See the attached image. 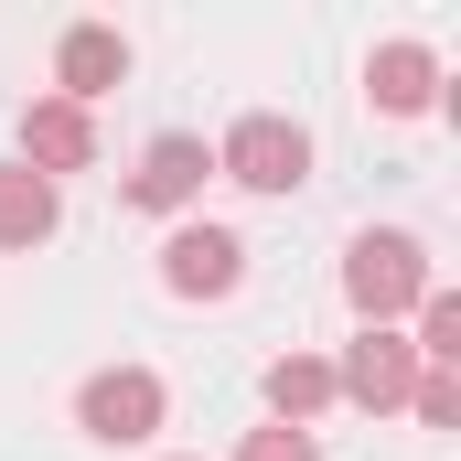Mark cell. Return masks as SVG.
<instances>
[{"label": "cell", "mask_w": 461, "mask_h": 461, "mask_svg": "<svg viewBox=\"0 0 461 461\" xmlns=\"http://www.w3.org/2000/svg\"><path fill=\"white\" fill-rule=\"evenodd\" d=\"M429 290V247L419 236H397V226H365L344 247V301L365 312V322H397L408 301Z\"/></svg>", "instance_id": "6da1fadb"}, {"label": "cell", "mask_w": 461, "mask_h": 461, "mask_svg": "<svg viewBox=\"0 0 461 461\" xmlns=\"http://www.w3.org/2000/svg\"><path fill=\"white\" fill-rule=\"evenodd\" d=\"M215 172L247 183V194H301V183H312V140H301V118L247 108V118L226 129V150H215Z\"/></svg>", "instance_id": "7a4b0ae2"}, {"label": "cell", "mask_w": 461, "mask_h": 461, "mask_svg": "<svg viewBox=\"0 0 461 461\" xmlns=\"http://www.w3.org/2000/svg\"><path fill=\"white\" fill-rule=\"evenodd\" d=\"M161 408H172V397H161V375H150V365H97V375L76 386V429H86V440H118V451H129V440H150V429H161Z\"/></svg>", "instance_id": "3957f363"}, {"label": "cell", "mask_w": 461, "mask_h": 461, "mask_svg": "<svg viewBox=\"0 0 461 461\" xmlns=\"http://www.w3.org/2000/svg\"><path fill=\"white\" fill-rule=\"evenodd\" d=\"M408 386H419V354H408V333L397 322H365L344 344V365H333V397H354V408H408Z\"/></svg>", "instance_id": "277c9868"}, {"label": "cell", "mask_w": 461, "mask_h": 461, "mask_svg": "<svg viewBox=\"0 0 461 461\" xmlns=\"http://www.w3.org/2000/svg\"><path fill=\"white\" fill-rule=\"evenodd\" d=\"M236 279H247V247L226 226H172V247H161V290L172 301H226Z\"/></svg>", "instance_id": "5b68a950"}, {"label": "cell", "mask_w": 461, "mask_h": 461, "mask_svg": "<svg viewBox=\"0 0 461 461\" xmlns=\"http://www.w3.org/2000/svg\"><path fill=\"white\" fill-rule=\"evenodd\" d=\"M204 172H215V150H204L194 129H161V140L140 150V172H129V204H150V215H183V204L204 194Z\"/></svg>", "instance_id": "8992f818"}, {"label": "cell", "mask_w": 461, "mask_h": 461, "mask_svg": "<svg viewBox=\"0 0 461 461\" xmlns=\"http://www.w3.org/2000/svg\"><path fill=\"white\" fill-rule=\"evenodd\" d=\"M86 161H97V118L86 108H65V97H32L22 108V172L54 183V172H86Z\"/></svg>", "instance_id": "52a82bcc"}, {"label": "cell", "mask_w": 461, "mask_h": 461, "mask_svg": "<svg viewBox=\"0 0 461 461\" xmlns=\"http://www.w3.org/2000/svg\"><path fill=\"white\" fill-rule=\"evenodd\" d=\"M118 76H129V43H118V22H76V32L54 43V86H65V108L108 97Z\"/></svg>", "instance_id": "ba28073f"}, {"label": "cell", "mask_w": 461, "mask_h": 461, "mask_svg": "<svg viewBox=\"0 0 461 461\" xmlns=\"http://www.w3.org/2000/svg\"><path fill=\"white\" fill-rule=\"evenodd\" d=\"M365 97L386 118H419L429 97H440V54L429 43H375V65H365Z\"/></svg>", "instance_id": "9c48e42d"}, {"label": "cell", "mask_w": 461, "mask_h": 461, "mask_svg": "<svg viewBox=\"0 0 461 461\" xmlns=\"http://www.w3.org/2000/svg\"><path fill=\"white\" fill-rule=\"evenodd\" d=\"M54 215H65V194H54L43 172H22V161H11V172H0V247H43Z\"/></svg>", "instance_id": "30bf717a"}, {"label": "cell", "mask_w": 461, "mask_h": 461, "mask_svg": "<svg viewBox=\"0 0 461 461\" xmlns=\"http://www.w3.org/2000/svg\"><path fill=\"white\" fill-rule=\"evenodd\" d=\"M312 408H333V365H322V354H279V365H268V419L301 429Z\"/></svg>", "instance_id": "8fae6325"}, {"label": "cell", "mask_w": 461, "mask_h": 461, "mask_svg": "<svg viewBox=\"0 0 461 461\" xmlns=\"http://www.w3.org/2000/svg\"><path fill=\"white\" fill-rule=\"evenodd\" d=\"M408 354H429L440 375H451V365H461V301H451V290H440V279L419 290V344H408Z\"/></svg>", "instance_id": "7c38bea8"}, {"label": "cell", "mask_w": 461, "mask_h": 461, "mask_svg": "<svg viewBox=\"0 0 461 461\" xmlns=\"http://www.w3.org/2000/svg\"><path fill=\"white\" fill-rule=\"evenodd\" d=\"M408 408H419L429 429H451V419H461V375H440V365H419V386H408Z\"/></svg>", "instance_id": "4fadbf2b"}, {"label": "cell", "mask_w": 461, "mask_h": 461, "mask_svg": "<svg viewBox=\"0 0 461 461\" xmlns=\"http://www.w3.org/2000/svg\"><path fill=\"white\" fill-rule=\"evenodd\" d=\"M236 461H322V451H312V429H247Z\"/></svg>", "instance_id": "5bb4252c"}]
</instances>
